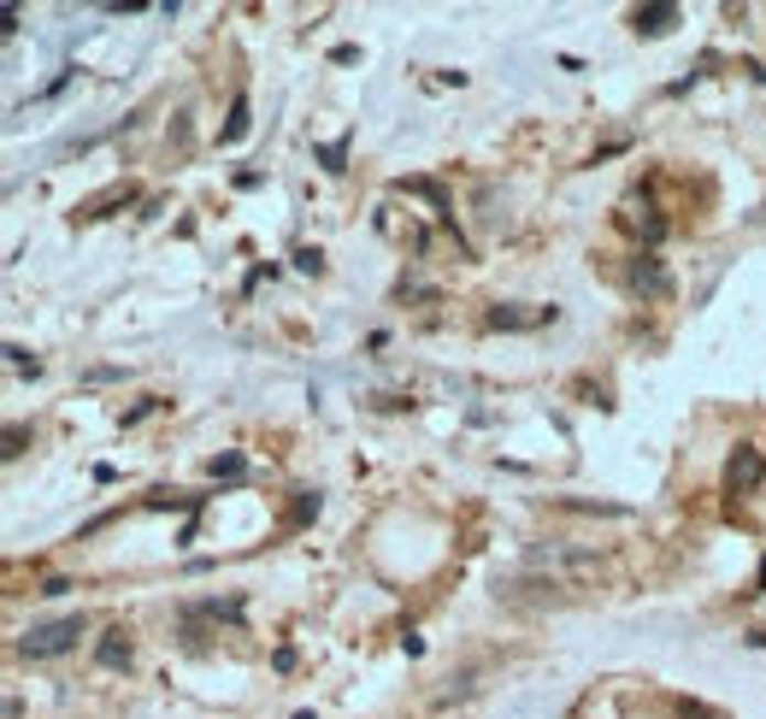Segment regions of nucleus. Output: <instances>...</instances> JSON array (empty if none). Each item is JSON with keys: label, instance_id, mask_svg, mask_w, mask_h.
I'll return each mask as SVG.
<instances>
[{"label": "nucleus", "instance_id": "nucleus-14", "mask_svg": "<svg viewBox=\"0 0 766 719\" xmlns=\"http://www.w3.org/2000/svg\"><path fill=\"white\" fill-rule=\"evenodd\" d=\"M678 719H713V713L702 708V701H678Z\"/></svg>", "mask_w": 766, "mask_h": 719}, {"label": "nucleus", "instance_id": "nucleus-10", "mask_svg": "<svg viewBox=\"0 0 766 719\" xmlns=\"http://www.w3.org/2000/svg\"><path fill=\"white\" fill-rule=\"evenodd\" d=\"M242 466H248L242 454H218V460H213V477H242Z\"/></svg>", "mask_w": 766, "mask_h": 719}, {"label": "nucleus", "instance_id": "nucleus-3", "mask_svg": "<svg viewBox=\"0 0 766 719\" xmlns=\"http://www.w3.org/2000/svg\"><path fill=\"white\" fill-rule=\"evenodd\" d=\"M525 567L531 572H590L595 567V549H584V543H542V549L525 555Z\"/></svg>", "mask_w": 766, "mask_h": 719}, {"label": "nucleus", "instance_id": "nucleus-4", "mask_svg": "<svg viewBox=\"0 0 766 719\" xmlns=\"http://www.w3.org/2000/svg\"><path fill=\"white\" fill-rule=\"evenodd\" d=\"M760 477H766V460H760V449H748V442H743V449L725 460V484L731 490H755Z\"/></svg>", "mask_w": 766, "mask_h": 719}, {"label": "nucleus", "instance_id": "nucleus-12", "mask_svg": "<svg viewBox=\"0 0 766 719\" xmlns=\"http://www.w3.org/2000/svg\"><path fill=\"white\" fill-rule=\"evenodd\" d=\"M7 360H12V372H30V378H36V360H30L24 348H7Z\"/></svg>", "mask_w": 766, "mask_h": 719}, {"label": "nucleus", "instance_id": "nucleus-5", "mask_svg": "<svg viewBox=\"0 0 766 719\" xmlns=\"http://www.w3.org/2000/svg\"><path fill=\"white\" fill-rule=\"evenodd\" d=\"M130 655H136V648H130V631H125V625H112L107 637L95 643V661L112 666V673H118V666H130Z\"/></svg>", "mask_w": 766, "mask_h": 719}, {"label": "nucleus", "instance_id": "nucleus-1", "mask_svg": "<svg viewBox=\"0 0 766 719\" xmlns=\"http://www.w3.org/2000/svg\"><path fill=\"white\" fill-rule=\"evenodd\" d=\"M83 613H65V620H47V625H30L24 637H19V648L30 661H54V655H72L77 648V637H83Z\"/></svg>", "mask_w": 766, "mask_h": 719}, {"label": "nucleus", "instance_id": "nucleus-6", "mask_svg": "<svg viewBox=\"0 0 766 719\" xmlns=\"http://www.w3.org/2000/svg\"><path fill=\"white\" fill-rule=\"evenodd\" d=\"M554 319V307H542V313H519V307H496L489 313V331H525V324H542Z\"/></svg>", "mask_w": 766, "mask_h": 719}, {"label": "nucleus", "instance_id": "nucleus-7", "mask_svg": "<svg viewBox=\"0 0 766 719\" xmlns=\"http://www.w3.org/2000/svg\"><path fill=\"white\" fill-rule=\"evenodd\" d=\"M678 24V7H637V36H667Z\"/></svg>", "mask_w": 766, "mask_h": 719}, {"label": "nucleus", "instance_id": "nucleus-9", "mask_svg": "<svg viewBox=\"0 0 766 719\" xmlns=\"http://www.w3.org/2000/svg\"><path fill=\"white\" fill-rule=\"evenodd\" d=\"M632 225H637V236H643V243H667V218H632Z\"/></svg>", "mask_w": 766, "mask_h": 719}, {"label": "nucleus", "instance_id": "nucleus-11", "mask_svg": "<svg viewBox=\"0 0 766 719\" xmlns=\"http://www.w3.org/2000/svg\"><path fill=\"white\" fill-rule=\"evenodd\" d=\"M306 519H319V490H301V502H295V525Z\"/></svg>", "mask_w": 766, "mask_h": 719}, {"label": "nucleus", "instance_id": "nucleus-15", "mask_svg": "<svg viewBox=\"0 0 766 719\" xmlns=\"http://www.w3.org/2000/svg\"><path fill=\"white\" fill-rule=\"evenodd\" d=\"M295 266H301V271H319L325 260H319V248H301V254H295Z\"/></svg>", "mask_w": 766, "mask_h": 719}, {"label": "nucleus", "instance_id": "nucleus-8", "mask_svg": "<svg viewBox=\"0 0 766 719\" xmlns=\"http://www.w3.org/2000/svg\"><path fill=\"white\" fill-rule=\"evenodd\" d=\"M242 136H248V100L236 95L230 100V118H225V142H242Z\"/></svg>", "mask_w": 766, "mask_h": 719}, {"label": "nucleus", "instance_id": "nucleus-13", "mask_svg": "<svg viewBox=\"0 0 766 719\" xmlns=\"http://www.w3.org/2000/svg\"><path fill=\"white\" fill-rule=\"evenodd\" d=\"M19 454H24V431L12 425V431H7V460H19Z\"/></svg>", "mask_w": 766, "mask_h": 719}, {"label": "nucleus", "instance_id": "nucleus-2", "mask_svg": "<svg viewBox=\"0 0 766 719\" xmlns=\"http://www.w3.org/2000/svg\"><path fill=\"white\" fill-rule=\"evenodd\" d=\"M625 283H632V296H643V301H667L672 296V271L660 266V254H632V271H625Z\"/></svg>", "mask_w": 766, "mask_h": 719}]
</instances>
